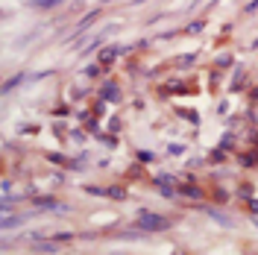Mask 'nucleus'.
Wrapping results in <instances>:
<instances>
[{
    "label": "nucleus",
    "instance_id": "4",
    "mask_svg": "<svg viewBox=\"0 0 258 255\" xmlns=\"http://www.w3.org/2000/svg\"><path fill=\"white\" fill-rule=\"evenodd\" d=\"M117 97H120V88L114 82H106L103 85V100H117Z\"/></svg>",
    "mask_w": 258,
    "mask_h": 255
},
{
    "label": "nucleus",
    "instance_id": "1",
    "mask_svg": "<svg viewBox=\"0 0 258 255\" xmlns=\"http://www.w3.org/2000/svg\"><path fill=\"white\" fill-rule=\"evenodd\" d=\"M135 223H138V229H144V232H164V229H170V220H167V217L153 214V211H147V208H141V211L135 214Z\"/></svg>",
    "mask_w": 258,
    "mask_h": 255
},
{
    "label": "nucleus",
    "instance_id": "3",
    "mask_svg": "<svg viewBox=\"0 0 258 255\" xmlns=\"http://www.w3.org/2000/svg\"><path fill=\"white\" fill-rule=\"evenodd\" d=\"M56 243H59V240H53V238H47V240H44V238H41V240H35L32 252H38V255H53L56 249H59Z\"/></svg>",
    "mask_w": 258,
    "mask_h": 255
},
{
    "label": "nucleus",
    "instance_id": "7",
    "mask_svg": "<svg viewBox=\"0 0 258 255\" xmlns=\"http://www.w3.org/2000/svg\"><path fill=\"white\" fill-rule=\"evenodd\" d=\"M176 255H185V252H176Z\"/></svg>",
    "mask_w": 258,
    "mask_h": 255
},
{
    "label": "nucleus",
    "instance_id": "6",
    "mask_svg": "<svg viewBox=\"0 0 258 255\" xmlns=\"http://www.w3.org/2000/svg\"><path fill=\"white\" fill-rule=\"evenodd\" d=\"M32 6H38V9H53V6H59L62 0H30Z\"/></svg>",
    "mask_w": 258,
    "mask_h": 255
},
{
    "label": "nucleus",
    "instance_id": "5",
    "mask_svg": "<svg viewBox=\"0 0 258 255\" xmlns=\"http://www.w3.org/2000/svg\"><path fill=\"white\" fill-rule=\"evenodd\" d=\"M120 53V47H109V50H103L100 53V59H103V65H109V62H114V56Z\"/></svg>",
    "mask_w": 258,
    "mask_h": 255
},
{
    "label": "nucleus",
    "instance_id": "2",
    "mask_svg": "<svg viewBox=\"0 0 258 255\" xmlns=\"http://www.w3.org/2000/svg\"><path fill=\"white\" fill-rule=\"evenodd\" d=\"M156 188H159L164 197H176V185H173V176H167V173H161L156 176Z\"/></svg>",
    "mask_w": 258,
    "mask_h": 255
}]
</instances>
